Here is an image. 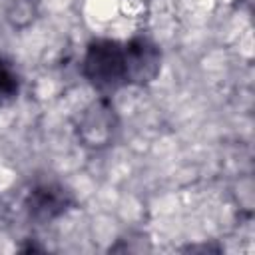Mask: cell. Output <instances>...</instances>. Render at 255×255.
Returning <instances> with one entry per match:
<instances>
[{
    "mask_svg": "<svg viewBox=\"0 0 255 255\" xmlns=\"http://www.w3.org/2000/svg\"><path fill=\"white\" fill-rule=\"evenodd\" d=\"M84 78L100 92L112 94L122 88L126 82V64H124V44L116 40H94L90 42L84 62H82Z\"/></svg>",
    "mask_w": 255,
    "mask_h": 255,
    "instance_id": "1",
    "label": "cell"
},
{
    "mask_svg": "<svg viewBox=\"0 0 255 255\" xmlns=\"http://www.w3.org/2000/svg\"><path fill=\"white\" fill-rule=\"evenodd\" d=\"M124 64L126 82L135 86H145L153 82L161 70V52L145 36H135L124 44Z\"/></svg>",
    "mask_w": 255,
    "mask_h": 255,
    "instance_id": "2",
    "label": "cell"
},
{
    "mask_svg": "<svg viewBox=\"0 0 255 255\" xmlns=\"http://www.w3.org/2000/svg\"><path fill=\"white\" fill-rule=\"evenodd\" d=\"M74 203L72 193L60 183H40L26 197V211L38 223H50L62 217Z\"/></svg>",
    "mask_w": 255,
    "mask_h": 255,
    "instance_id": "3",
    "label": "cell"
},
{
    "mask_svg": "<svg viewBox=\"0 0 255 255\" xmlns=\"http://www.w3.org/2000/svg\"><path fill=\"white\" fill-rule=\"evenodd\" d=\"M118 128V116L108 100H98L80 118L78 137L90 147H104L114 137Z\"/></svg>",
    "mask_w": 255,
    "mask_h": 255,
    "instance_id": "4",
    "label": "cell"
},
{
    "mask_svg": "<svg viewBox=\"0 0 255 255\" xmlns=\"http://www.w3.org/2000/svg\"><path fill=\"white\" fill-rule=\"evenodd\" d=\"M0 2L4 6L6 18L18 28L28 26L38 14V0H0Z\"/></svg>",
    "mask_w": 255,
    "mask_h": 255,
    "instance_id": "5",
    "label": "cell"
},
{
    "mask_svg": "<svg viewBox=\"0 0 255 255\" xmlns=\"http://www.w3.org/2000/svg\"><path fill=\"white\" fill-rule=\"evenodd\" d=\"M20 94V78L12 62L0 58V108L12 104Z\"/></svg>",
    "mask_w": 255,
    "mask_h": 255,
    "instance_id": "6",
    "label": "cell"
}]
</instances>
